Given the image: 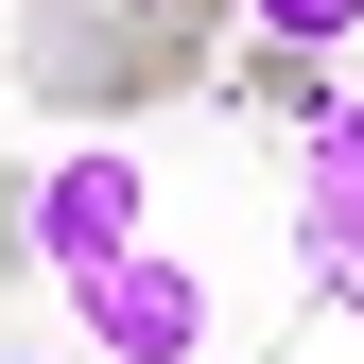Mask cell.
I'll use <instances>...</instances> for the list:
<instances>
[{
  "label": "cell",
  "mask_w": 364,
  "mask_h": 364,
  "mask_svg": "<svg viewBox=\"0 0 364 364\" xmlns=\"http://www.w3.org/2000/svg\"><path fill=\"white\" fill-rule=\"evenodd\" d=\"M53 295H70V330L122 347V364H208V278H191V260H156V225H139V243H105V260H53Z\"/></svg>",
  "instance_id": "cell-1"
},
{
  "label": "cell",
  "mask_w": 364,
  "mask_h": 364,
  "mask_svg": "<svg viewBox=\"0 0 364 364\" xmlns=\"http://www.w3.org/2000/svg\"><path fill=\"white\" fill-rule=\"evenodd\" d=\"M295 260L312 295L364 312V105H312V156H295Z\"/></svg>",
  "instance_id": "cell-2"
},
{
  "label": "cell",
  "mask_w": 364,
  "mask_h": 364,
  "mask_svg": "<svg viewBox=\"0 0 364 364\" xmlns=\"http://www.w3.org/2000/svg\"><path fill=\"white\" fill-rule=\"evenodd\" d=\"M0 35H18V70H35V105H139V70H122V0H18V18H0Z\"/></svg>",
  "instance_id": "cell-3"
},
{
  "label": "cell",
  "mask_w": 364,
  "mask_h": 364,
  "mask_svg": "<svg viewBox=\"0 0 364 364\" xmlns=\"http://www.w3.org/2000/svg\"><path fill=\"white\" fill-rule=\"evenodd\" d=\"M139 225H156V173H139V156H35V278L139 243Z\"/></svg>",
  "instance_id": "cell-4"
},
{
  "label": "cell",
  "mask_w": 364,
  "mask_h": 364,
  "mask_svg": "<svg viewBox=\"0 0 364 364\" xmlns=\"http://www.w3.org/2000/svg\"><path fill=\"white\" fill-rule=\"evenodd\" d=\"M243 35H295V53H330V35H364V0H225Z\"/></svg>",
  "instance_id": "cell-5"
},
{
  "label": "cell",
  "mask_w": 364,
  "mask_h": 364,
  "mask_svg": "<svg viewBox=\"0 0 364 364\" xmlns=\"http://www.w3.org/2000/svg\"><path fill=\"white\" fill-rule=\"evenodd\" d=\"M0 260H35V173L0 156Z\"/></svg>",
  "instance_id": "cell-6"
},
{
  "label": "cell",
  "mask_w": 364,
  "mask_h": 364,
  "mask_svg": "<svg viewBox=\"0 0 364 364\" xmlns=\"http://www.w3.org/2000/svg\"><path fill=\"white\" fill-rule=\"evenodd\" d=\"M0 18H18V0H0Z\"/></svg>",
  "instance_id": "cell-7"
}]
</instances>
